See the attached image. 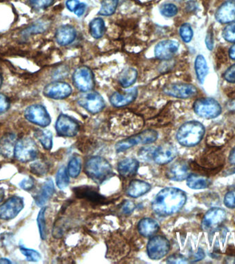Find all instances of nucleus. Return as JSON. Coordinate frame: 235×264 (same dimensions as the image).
Wrapping results in <instances>:
<instances>
[{
  "instance_id": "nucleus-1",
  "label": "nucleus",
  "mask_w": 235,
  "mask_h": 264,
  "mask_svg": "<svg viewBox=\"0 0 235 264\" xmlns=\"http://www.w3.org/2000/svg\"><path fill=\"white\" fill-rule=\"evenodd\" d=\"M186 200L184 191L175 187H167L157 194L152 202V209L160 216L173 215L184 207Z\"/></svg>"
},
{
  "instance_id": "nucleus-2",
  "label": "nucleus",
  "mask_w": 235,
  "mask_h": 264,
  "mask_svg": "<svg viewBox=\"0 0 235 264\" xmlns=\"http://www.w3.org/2000/svg\"><path fill=\"white\" fill-rule=\"evenodd\" d=\"M205 134V127L201 122L192 120L185 122L177 132V141L184 147H191L201 142Z\"/></svg>"
},
{
  "instance_id": "nucleus-3",
  "label": "nucleus",
  "mask_w": 235,
  "mask_h": 264,
  "mask_svg": "<svg viewBox=\"0 0 235 264\" xmlns=\"http://www.w3.org/2000/svg\"><path fill=\"white\" fill-rule=\"evenodd\" d=\"M84 170L89 178L99 184L108 181L113 173L110 162L101 156H92L89 158L85 162Z\"/></svg>"
},
{
  "instance_id": "nucleus-4",
  "label": "nucleus",
  "mask_w": 235,
  "mask_h": 264,
  "mask_svg": "<svg viewBox=\"0 0 235 264\" xmlns=\"http://www.w3.org/2000/svg\"><path fill=\"white\" fill-rule=\"evenodd\" d=\"M158 138V132L153 129H147L116 143V152H123L138 145H148L154 143Z\"/></svg>"
},
{
  "instance_id": "nucleus-5",
  "label": "nucleus",
  "mask_w": 235,
  "mask_h": 264,
  "mask_svg": "<svg viewBox=\"0 0 235 264\" xmlns=\"http://www.w3.org/2000/svg\"><path fill=\"white\" fill-rule=\"evenodd\" d=\"M39 149L36 143L31 138H23L17 141L15 145L14 156L22 162L32 161L37 158Z\"/></svg>"
},
{
  "instance_id": "nucleus-6",
  "label": "nucleus",
  "mask_w": 235,
  "mask_h": 264,
  "mask_svg": "<svg viewBox=\"0 0 235 264\" xmlns=\"http://www.w3.org/2000/svg\"><path fill=\"white\" fill-rule=\"evenodd\" d=\"M194 110L197 115L206 119L218 117L221 113L220 104L212 98L198 99L194 103Z\"/></svg>"
},
{
  "instance_id": "nucleus-7",
  "label": "nucleus",
  "mask_w": 235,
  "mask_h": 264,
  "mask_svg": "<svg viewBox=\"0 0 235 264\" xmlns=\"http://www.w3.org/2000/svg\"><path fill=\"white\" fill-rule=\"evenodd\" d=\"M78 104L91 114H98L106 107L102 96L97 92L84 93L77 99Z\"/></svg>"
},
{
  "instance_id": "nucleus-8",
  "label": "nucleus",
  "mask_w": 235,
  "mask_h": 264,
  "mask_svg": "<svg viewBox=\"0 0 235 264\" xmlns=\"http://www.w3.org/2000/svg\"><path fill=\"white\" fill-rule=\"evenodd\" d=\"M72 81L77 90L83 93L92 91L95 86L93 72L87 66L76 68L72 76Z\"/></svg>"
},
{
  "instance_id": "nucleus-9",
  "label": "nucleus",
  "mask_w": 235,
  "mask_h": 264,
  "mask_svg": "<svg viewBox=\"0 0 235 264\" xmlns=\"http://www.w3.org/2000/svg\"><path fill=\"white\" fill-rule=\"evenodd\" d=\"M26 119L40 127H45L51 122V118L46 108L43 105L34 104L30 105L24 111Z\"/></svg>"
},
{
  "instance_id": "nucleus-10",
  "label": "nucleus",
  "mask_w": 235,
  "mask_h": 264,
  "mask_svg": "<svg viewBox=\"0 0 235 264\" xmlns=\"http://www.w3.org/2000/svg\"><path fill=\"white\" fill-rule=\"evenodd\" d=\"M170 250V243L165 237H153L147 244V254L150 259L159 260L165 257Z\"/></svg>"
},
{
  "instance_id": "nucleus-11",
  "label": "nucleus",
  "mask_w": 235,
  "mask_h": 264,
  "mask_svg": "<svg viewBox=\"0 0 235 264\" xmlns=\"http://www.w3.org/2000/svg\"><path fill=\"white\" fill-rule=\"evenodd\" d=\"M226 218V212L223 208L214 207L208 210L202 220V229L206 232H212L218 229Z\"/></svg>"
},
{
  "instance_id": "nucleus-12",
  "label": "nucleus",
  "mask_w": 235,
  "mask_h": 264,
  "mask_svg": "<svg viewBox=\"0 0 235 264\" xmlns=\"http://www.w3.org/2000/svg\"><path fill=\"white\" fill-rule=\"evenodd\" d=\"M55 129L60 137H74L79 131L80 125L71 116L62 114L57 118Z\"/></svg>"
},
{
  "instance_id": "nucleus-13",
  "label": "nucleus",
  "mask_w": 235,
  "mask_h": 264,
  "mask_svg": "<svg viewBox=\"0 0 235 264\" xmlns=\"http://www.w3.org/2000/svg\"><path fill=\"white\" fill-rule=\"evenodd\" d=\"M163 93L174 98L189 99L196 95L198 91L191 84L173 83L166 84L163 87Z\"/></svg>"
},
{
  "instance_id": "nucleus-14",
  "label": "nucleus",
  "mask_w": 235,
  "mask_h": 264,
  "mask_svg": "<svg viewBox=\"0 0 235 264\" xmlns=\"http://www.w3.org/2000/svg\"><path fill=\"white\" fill-rule=\"evenodd\" d=\"M72 88L70 84L63 81L52 82L43 88V93L48 98L63 100L71 95Z\"/></svg>"
},
{
  "instance_id": "nucleus-15",
  "label": "nucleus",
  "mask_w": 235,
  "mask_h": 264,
  "mask_svg": "<svg viewBox=\"0 0 235 264\" xmlns=\"http://www.w3.org/2000/svg\"><path fill=\"white\" fill-rule=\"evenodd\" d=\"M24 202L22 198L12 197L0 206V219L11 220L14 219L24 208Z\"/></svg>"
},
{
  "instance_id": "nucleus-16",
  "label": "nucleus",
  "mask_w": 235,
  "mask_h": 264,
  "mask_svg": "<svg viewBox=\"0 0 235 264\" xmlns=\"http://www.w3.org/2000/svg\"><path fill=\"white\" fill-rule=\"evenodd\" d=\"M179 44L174 40H164L159 42L155 47V57L160 60H169L173 58L178 51Z\"/></svg>"
},
{
  "instance_id": "nucleus-17",
  "label": "nucleus",
  "mask_w": 235,
  "mask_h": 264,
  "mask_svg": "<svg viewBox=\"0 0 235 264\" xmlns=\"http://www.w3.org/2000/svg\"><path fill=\"white\" fill-rule=\"evenodd\" d=\"M177 156L176 147L171 144H164L158 147L154 151L153 159L160 165L169 163Z\"/></svg>"
},
{
  "instance_id": "nucleus-18",
  "label": "nucleus",
  "mask_w": 235,
  "mask_h": 264,
  "mask_svg": "<svg viewBox=\"0 0 235 264\" xmlns=\"http://www.w3.org/2000/svg\"><path fill=\"white\" fill-rule=\"evenodd\" d=\"M189 169V165L185 160H177L169 166L167 171V177L173 181H184L190 175Z\"/></svg>"
},
{
  "instance_id": "nucleus-19",
  "label": "nucleus",
  "mask_w": 235,
  "mask_h": 264,
  "mask_svg": "<svg viewBox=\"0 0 235 264\" xmlns=\"http://www.w3.org/2000/svg\"><path fill=\"white\" fill-rule=\"evenodd\" d=\"M137 94V87L131 88L124 94L114 93L110 96V102L115 108L127 106L136 99Z\"/></svg>"
},
{
  "instance_id": "nucleus-20",
  "label": "nucleus",
  "mask_w": 235,
  "mask_h": 264,
  "mask_svg": "<svg viewBox=\"0 0 235 264\" xmlns=\"http://www.w3.org/2000/svg\"><path fill=\"white\" fill-rule=\"evenodd\" d=\"M215 18L221 24H228L235 21V0L225 2L217 9Z\"/></svg>"
},
{
  "instance_id": "nucleus-21",
  "label": "nucleus",
  "mask_w": 235,
  "mask_h": 264,
  "mask_svg": "<svg viewBox=\"0 0 235 264\" xmlns=\"http://www.w3.org/2000/svg\"><path fill=\"white\" fill-rule=\"evenodd\" d=\"M76 31L75 28L70 25H64L57 30L55 39L58 44L62 47L70 45L75 40Z\"/></svg>"
},
{
  "instance_id": "nucleus-22",
  "label": "nucleus",
  "mask_w": 235,
  "mask_h": 264,
  "mask_svg": "<svg viewBox=\"0 0 235 264\" xmlns=\"http://www.w3.org/2000/svg\"><path fill=\"white\" fill-rule=\"evenodd\" d=\"M73 191L78 198L85 199L93 203H101L105 200L104 197L101 196L97 189L91 187H76Z\"/></svg>"
},
{
  "instance_id": "nucleus-23",
  "label": "nucleus",
  "mask_w": 235,
  "mask_h": 264,
  "mask_svg": "<svg viewBox=\"0 0 235 264\" xmlns=\"http://www.w3.org/2000/svg\"><path fill=\"white\" fill-rule=\"evenodd\" d=\"M55 193L54 183L51 179L47 180L43 184L37 194L34 196V201L37 206H43L49 202Z\"/></svg>"
},
{
  "instance_id": "nucleus-24",
  "label": "nucleus",
  "mask_w": 235,
  "mask_h": 264,
  "mask_svg": "<svg viewBox=\"0 0 235 264\" xmlns=\"http://www.w3.org/2000/svg\"><path fill=\"white\" fill-rule=\"evenodd\" d=\"M152 189L150 184L147 182L135 180L130 183L127 189V196L131 198H137L144 196Z\"/></svg>"
},
{
  "instance_id": "nucleus-25",
  "label": "nucleus",
  "mask_w": 235,
  "mask_h": 264,
  "mask_svg": "<svg viewBox=\"0 0 235 264\" xmlns=\"http://www.w3.org/2000/svg\"><path fill=\"white\" fill-rule=\"evenodd\" d=\"M16 136L7 134L0 140V154L5 158H10L14 155Z\"/></svg>"
},
{
  "instance_id": "nucleus-26",
  "label": "nucleus",
  "mask_w": 235,
  "mask_h": 264,
  "mask_svg": "<svg viewBox=\"0 0 235 264\" xmlns=\"http://www.w3.org/2000/svg\"><path fill=\"white\" fill-rule=\"evenodd\" d=\"M139 167V162L134 158H126L118 164V171L123 178H130L136 173Z\"/></svg>"
},
{
  "instance_id": "nucleus-27",
  "label": "nucleus",
  "mask_w": 235,
  "mask_h": 264,
  "mask_svg": "<svg viewBox=\"0 0 235 264\" xmlns=\"http://www.w3.org/2000/svg\"><path fill=\"white\" fill-rule=\"evenodd\" d=\"M139 233L144 237H151L158 232L159 225L156 220L152 218H144L141 219L137 226Z\"/></svg>"
},
{
  "instance_id": "nucleus-28",
  "label": "nucleus",
  "mask_w": 235,
  "mask_h": 264,
  "mask_svg": "<svg viewBox=\"0 0 235 264\" xmlns=\"http://www.w3.org/2000/svg\"><path fill=\"white\" fill-rule=\"evenodd\" d=\"M187 186L195 190L208 188L211 185V181L206 176L190 174L186 179Z\"/></svg>"
},
{
  "instance_id": "nucleus-29",
  "label": "nucleus",
  "mask_w": 235,
  "mask_h": 264,
  "mask_svg": "<svg viewBox=\"0 0 235 264\" xmlns=\"http://www.w3.org/2000/svg\"><path fill=\"white\" fill-rule=\"evenodd\" d=\"M137 78V71L133 68H126L120 72L118 81L123 87H131L135 83Z\"/></svg>"
},
{
  "instance_id": "nucleus-30",
  "label": "nucleus",
  "mask_w": 235,
  "mask_h": 264,
  "mask_svg": "<svg viewBox=\"0 0 235 264\" xmlns=\"http://www.w3.org/2000/svg\"><path fill=\"white\" fill-rule=\"evenodd\" d=\"M106 24L101 17L93 19L89 23V33L95 39H100L106 32Z\"/></svg>"
},
{
  "instance_id": "nucleus-31",
  "label": "nucleus",
  "mask_w": 235,
  "mask_h": 264,
  "mask_svg": "<svg viewBox=\"0 0 235 264\" xmlns=\"http://www.w3.org/2000/svg\"><path fill=\"white\" fill-rule=\"evenodd\" d=\"M195 69L199 82L201 84L204 83L206 76L208 73V68L207 62L203 55H199L196 57L195 61Z\"/></svg>"
},
{
  "instance_id": "nucleus-32",
  "label": "nucleus",
  "mask_w": 235,
  "mask_h": 264,
  "mask_svg": "<svg viewBox=\"0 0 235 264\" xmlns=\"http://www.w3.org/2000/svg\"><path fill=\"white\" fill-rule=\"evenodd\" d=\"M34 136L44 149L51 150L53 147V134L50 130L36 129L34 131Z\"/></svg>"
},
{
  "instance_id": "nucleus-33",
  "label": "nucleus",
  "mask_w": 235,
  "mask_h": 264,
  "mask_svg": "<svg viewBox=\"0 0 235 264\" xmlns=\"http://www.w3.org/2000/svg\"><path fill=\"white\" fill-rule=\"evenodd\" d=\"M118 0H103L98 15L101 16H110L116 12Z\"/></svg>"
},
{
  "instance_id": "nucleus-34",
  "label": "nucleus",
  "mask_w": 235,
  "mask_h": 264,
  "mask_svg": "<svg viewBox=\"0 0 235 264\" xmlns=\"http://www.w3.org/2000/svg\"><path fill=\"white\" fill-rule=\"evenodd\" d=\"M56 183L57 187L60 189H66L70 183L68 169L65 166H62L59 169L56 175Z\"/></svg>"
},
{
  "instance_id": "nucleus-35",
  "label": "nucleus",
  "mask_w": 235,
  "mask_h": 264,
  "mask_svg": "<svg viewBox=\"0 0 235 264\" xmlns=\"http://www.w3.org/2000/svg\"><path fill=\"white\" fill-rule=\"evenodd\" d=\"M81 170V161L78 157H73L69 162L68 166V172L69 175L72 178H76Z\"/></svg>"
},
{
  "instance_id": "nucleus-36",
  "label": "nucleus",
  "mask_w": 235,
  "mask_h": 264,
  "mask_svg": "<svg viewBox=\"0 0 235 264\" xmlns=\"http://www.w3.org/2000/svg\"><path fill=\"white\" fill-rule=\"evenodd\" d=\"M45 211H46V207L42 208L37 216V225L42 240H45L47 236L45 219Z\"/></svg>"
},
{
  "instance_id": "nucleus-37",
  "label": "nucleus",
  "mask_w": 235,
  "mask_h": 264,
  "mask_svg": "<svg viewBox=\"0 0 235 264\" xmlns=\"http://www.w3.org/2000/svg\"><path fill=\"white\" fill-rule=\"evenodd\" d=\"M179 34H180L181 39L185 43L190 42L194 37V31H193L191 25L188 23L181 25L180 28H179Z\"/></svg>"
},
{
  "instance_id": "nucleus-38",
  "label": "nucleus",
  "mask_w": 235,
  "mask_h": 264,
  "mask_svg": "<svg viewBox=\"0 0 235 264\" xmlns=\"http://www.w3.org/2000/svg\"><path fill=\"white\" fill-rule=\"evenodd\" d=\"M160 13L164 17H172L177 15L178 9L175 5L171 3L164 4L160 8Z\"/></svg>"
},
{
  "instance_id": "nucleus-39",
  "label": "nucleus",
  "mask_w": 235,
  "mask_h": 264,
  "mask_svg": "<svg viewBox=\"0 0 235 264\" xmlns=\"http://www.w3.org/2000/svg\"><path fill=\"white\" fill-rule=\"evenodd\" d=\"M20 249L23 255L26 257V260H28V261L37 262L41 259V254L36 250L28 249V248L23 247V246H20Z\"/></svg>"
},
{
  "instance_id": "nucleus-40",
  "label": "nucleus",
  "mask_w": 235,
  "mask_h": 264,
  "mask_svg": "<svg viewBox=\"0 0 235 264\" xmlns=\"http://www.w3.org/2000/svg\"><path fill=\"white\" fill-rule=\"evenodd\" d=\"M223 203L228 208H235V185H232L225 193Z\"/></svg>"
},
{
  "instance_id": "nucleus-41",
  "label": "nucleus",
  "mask_w": 235,
  "mask_h": 264,
  "mask_svg": "<svg viewBox=\"0 0 235 264\" xmlns=\"http://www.w3.org/2000/svg\"><path fill=\"white\" fill-rule=\"evenodd\" d=\"M32 173L37 175H43L47 173L49 167L45 162L42 161L34 162L30 165Z\"/></svg>"
},
{
  "instance_id": "nucleus-42",
  "label": "nucleus",
  "mask_w": 235,
  "mask_h": 264,
  "mask_svg": "<svg viewBox=\"0 0 235 264\" xmlns=\"http://www.w3.org/2000/svg\"><path fill=\"white\" fill-rule=\"evenodd\" d=\"M223 37L227 41L235 43V22L230 23L224 28Z\"/></svg>"
},
{
  "instance_id": "nucleus-43",
  "label": "nucleus",
  "mask_w": 235,
  "mask_h": 264,
  "mask_svg": "<svg viewBox=\"0 0 235 264\" xmlns=\"http://www.w3.org/2000/svg\"><path fill=\"white\" fill-rule=\"evenodd\" d=\"M30 5L35 9H44L53 5L55 0H28Z\"/></svg>"
},
{
  "instance_id": "nucleus-44",
  "label": "nucleus",
  "mask_w": 235,
  "mask_h": 264,
  "mask_svg": "<svg viewBox=\"0 0 235 264\" xmlns=\"http://www.w3.org/2000/svg\"><path fill=\"white\" fill-rule=\"evenodd\" d=\"M11 103L7 96L0 93V114L7 112L10 108Z\"/></svg>"
},
{
  "instance_id": "nucleus-45",
  "label": "nucleus",
  "mask_w": 235,
  "mask_h": 264,
  "mask_svg": "<svg viewBox=\"0 0 235 264\" xmlns=\"http://www.w3.org/2000/svg\"><path fill=\"white\" fill-rule=\"evenodd\" d=\"M167 263H188L186 258L181 254H173L167 258Z\"/></svg>"
},
{
  "instance_id": "nucleus-46",
  "label": "nucleus",
  "mask_w": 235,
  "mask_h": 264,
  "mask_svg": "<svg viewBox=\"0 0 235 264\" xmlns=\"http://www.w3.org/2000/svg\"><path fill=\"white\" fill-rule=\"evenodd\" d=\"M34 185V180L31 177L25 178L20 183L21 188L26 191H29L33 188Z\"/></svg>"
},
{
  "instance_id": "nucleus-47",
  "label": "nucleus",
  "mask_w": 235,
  "mask_h": 264,
  "mask_svg": "<svg viewBox=\"0 0 235 264\" xmlns=\"http://www.w3.org/2000/svg\"><path fill=\"white\" fill-rule=\"evenodd\" d=\"M224 78L225 81L229 82V83H235V64L232 65L225 71Z\"/></svg>"
},
{
  "instance_id": "nucleus-48",
  "label": "nucleus",
  "mask_w": 235,
  "mask_h": 264,
  "mask_svg": "<svg viewBox=\"0 0 235 264\" xmlns=\"http://www.w3.org/2000/svg\"><path fill=\"white\" fill-rule=\"evenodd\" d=\"M46 27L47 26L45 24H39L34 25L32 28H29L26 30H27L29 33H32H32H41V32H44L45 30L47 29Z\"/></svg>"
},
{
  "instance_id": "nucleus-49",
  "label": "nucleus",
  "mask_w": 235,
  "mask_h": 264,
  "mask_svg": "<svg viewBox=\"0 0 235 264\" xmlns=\"http://www.w3.org/2000/svg\"><path fill=\"white\" fill-rule=\"evenodd\" d=\"M135 209V204L131 201H127L123 206V211L124 213L130 214L132 213L133 210Z\"/></svg>"
},
{
  "instance_id": "nucleus-50",
  "label": "nucleus",
  "mask_w": 235,
  "mask_h": 264,
  "mask_svg": "<svg viewBox=\"0 0 235 264\" xmlns=\"http://www.w3.org/2000/svg\"><path fill=\"white\" fill-rule=\"evenodd\" d=\"M80 3L78 0H68L66 2L67 9H68L70 12H74L75 11L76 8L79 5Z\"/></svg>"
},
{
  "instance_id": "nucleus-51",
  "label": "nucleus",
  "mask_w": 235,
  "mask_h": 264,
  "mask_svg": "<svg viewBox=\"0 0 235 264\" xmlns=\"http://www.w3.org/2000/svg\"><path fill=\"white\" fill-rule=\"evenodd\" d=\"M86 7H87V6H86L85 4L80 3L79 5L77 6V7L76 8L74 13H75L76 16L81 17L82 15L84 14V13H85Z\"/></svg>"
},
{
  "instance_id": "nucleus-52",
  "label": "nucleus",
  "mask_w": 235,
  "mask_h": 264,
  "mask_svg": "<svg viewBox=\"0 0 235 264\" xmlns=\"http://www.w3.org/2000/svg\"><path fill=\"white\" fill-rule=\"evenodd\" d=\"M206 47H207L208 49H209L210 51H212L213 49L214 43L213 32H208L207 37H206Z\"/></svg>"
},
{
  "instance_id": "nucleus-53",
  "label": "nucleus",
  "mask_w": 235,
  "mask_h": 264,
  "mask_svg": "<svg viewBox=\"0 0 235 264\" xmlns=\"http://www.w3.org/2000/svg\"><path fill=\"white\" fill-rule=\"evenodd\" d=\"M228 160L231 164L235 165V147L231 151L230 155H229Z\"/></svg>"
},
{
  "instance_id": "nucleus-54",
  "label": "nucleus",
  "mask_w": 235,
  "mask_h": 264,
  "mask_svg": "<svg viewBox=\"0 0 235 264\" xmlns=\"http://www.w3.org/2000/svg\"><path fill=\"white\" fill-rule=\"evenodd\" d=\"M204 256L205 255H204V252L203 250H202L201 248H200V249L198 250V252L196 254V260H195V261H199V260L203 259Z\"/></svg>"
},
{
  "instance_id": "nucleus-55",
  "label": "nucleus",
  "mask_w": 235,
  "mask_h": 264,
  "mask_svg": "<svg viewBox=\"0 0 235 264\" xmlns=\"http://www.w3.org/2000/svg\"><path fill=\"white\" fill-rule=\"evenodd\" d=\"M229 56L232 60H235V43L230 48V51H229Z\"/></svg>"
},
{
  "instance_id": "nucleus-56",
  "label": "nucleus",
  "mask_w": 235,
  "mask_h": 264,
  "mask_svg": "<svg viewBox=\"0 0 235 264\" xmlns=\"http://www.w3.org/2000/svg\"><path fill=\"white\" fill-rule=\"evenodd\" d=\"M11 263H12V262H11L10 260L7 259V258H1V259H0V263L9 264Z\"/></svg>"
},
{
  "instance_id": "nucleus-57",
  "label": "nucleus",
  "mask_w": 235,
  "mask_h": 264,
  "mask_svg": "<svg viewBox=\"0 0 235 264\" xmlns=\"http://www.w3.org/2000/svg\"><path fill=\"white\" fill-rule=\"evenodd\" d=\"M5 193L3 189H0V202H2L5 198Z\"/></svg>"
},
{
  "instance_id": "nucleus-58",
  "label": "nucleus",
  "mask_w": 235,
  "mask_h": 264,
  "mask_svg": "<svg viewBox=\"0 0 235 264\" xmlns=\"http://www.w3.org/2000/svg\"><path fill=\"white\" fill-rule=\"evenodd\" d=\"M3 76H2L1 73H0V87H1L2 85H3Z\"/></svg>"
}]
</instances>
